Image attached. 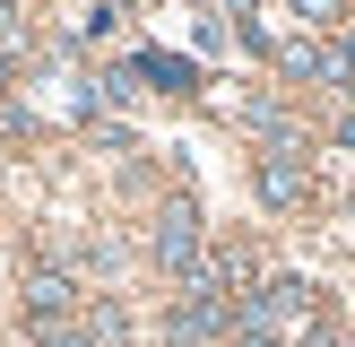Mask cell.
<instances>
[{
	"instance_id": "ba28073f",
	"label": "cell",
	"mask_w": 355,
	"mask_h": 347,
	"mask_svg": "<svg viewBox=\"0 0 355 347\" xmlns=\"http://www.w3.org/2000/svg\"><path fill=\"white\" fill-rule=\"evenodd\" d=\"M17 35H26V17H17V0H0V52H9Z\"/></svg>"
},
{
	"instance_id": "3957f363",
	"label": "cell",
	"mask_w": 355,
	"mask_h": 347,
	"mask_svg": "<svg viewBox=\"0 0 355 347\" xmlns=\"http://www.w3.org/2000/svg\"><path fill=\"white\" fill-rule=\"evenodd\" d=\"M252 183H260V200H269V208H304V200H312V174H304V156H295V148H269V156L252 165Z\"/></svg>"
},
{
	"instance_id": "7a4b0ae2",
	"label": "cell",
	"mask_w": 355,
	"mask_h": 347,
	"mask_svg": "<svg viewBox=\"0 0 355 347\" xmlns=\"http://www.w3.org/2000/svg\"><path fill=\"white\" fill-rule=\"evenodd\" d=\"M277 69H286V78H321V87H355V61H347V44H312V35L277 44Z\"/></svg>"
},
{
	"instance_id": "8fae6325",
	"label": "cell",
	"mask_w": 355,
	"mask_h": 347,
	"mask_svg": "<svg viewBox=\"0 0 355 347\" xmlns=\"http://www.w3.org/2000/svg\"><path fill=\"white\" fill-rule=\"evenodd\" d=\"M338 148H355V113H338Z\"/></svg>"
},
{
	"instance_id": "9c48e42d",
	"label": "cell",
	"mask_w": 355,
	"mask_h": 347,
	"mask_svg": "<svg viewBox=\"0 0 355 347\" xmlns=\"http://www.w3.org/2000/svg\"><path fill=\"white\" fill-rule=\"evenodd\" d=\"M44 347H96V339H78V330H44Z\"/></svg>"
},
{
	"instance_id": "30bf717a",
	"label": "cell",
	"mask_w": 355,
	"mask_h": 347,
	"mask_svg": "<svg viewBox=\"0 0 355 347\" xmlns=\"http://www.w3.org/2000/svg\"><path fill=\"white\" fill-rule=\"evenodd\" d=\"M9 78H17V52H0V96H9Z\"/></svg>"
},
{
	"instance_id": "5b68a950",
	"label": "cell",
	"mask_w": 355,
	"mask_h": 347,
	"mask_svg": "<svg viewBox=\"0 0 355 347\" xmlns=\"http://www.w3.org/2000/svg\"><path fill=\"white\" fill-rule=\"evenodd\" d=\"M139 69H148L156 87H173V96H182V87H191V61H173V52H148V61H139Z\"/></svg>"
},
{
	"instance_id": "6da1fadb",
	"label": "cell",
	"mask_w": 355,
	"mask_h": 347,
	"mask_svg": "<svg viewBox=\"0 0 355 347\" xmlns=\"http://www.w3.org/2000/svg\"><path fill=\"white\" fill-rule=\"evenodd\" d=\"M200 260H208V252H200V208H191V200H173L165 217H156V269L191 278Z\"/></svg>"
},
{
	"instance_id": "5bb4252c",
	"label": "cell",
	"mask_w": 355,
	"mask_h": 347,
	"mask_svg": "<svg viewBox=\"0 0 355 347\" xmlns=\"http://www.w3.org/2000/svg\"><path fill=\"white\" fill-rule=\"evenodd\" d=\"M173 347H208V339H173Z\"/></svg>"
},
{
	"instance_id": "8992f818",
	"label": "cell",
	"mask_w": 355,
	"mask_h": 347,
	"mask_svg": "<svg viewBox=\"0 0 355 347\" xmlns=\"http://www.w3.org/2000/svg\"><path fill=\"white\" fill-rule=\"evenodd\" d=\"M295 17H304V26H338L347 0H295Z\"/></svg>"
},
{
	"instance_id": "4fadbf2b",
	"label": "cell",
	"mask_w": 355,
	"mask_h": 347,
	"mask_svg": "<svg viewBox=\"0 0 355 347\" xmlns=\"http://www.w3.org/2000/svg\"><path fill=\"white\" fill-rule=\"evenodd\" d=\"M347 61H355V17H347Z\"/></svg>"
},
{
	"instance_id": "277c9868",
	"label": "cell",
	"mask_w": 355,
	"mask_h": 347,
	"mask_svg": "<svg viewBox=\"0 0 355 347\" xmlns=\"http://www.w3.org/2000/svg\"><path fill=\"white\" fill-rule=\"evenodd\" d=\"M69 304H78V287H69L61 269H26V321H35V330H61Z\"/></svg>"
},
{
	"instance_id": "52a82bcc",
	"label": "cell",
	"mask_w": 355,
	"mask_h": 347,
	"mask_svg": "<svg viewBox=\"0 0 355 347\" xmlns=\"http://www.w3.org/2000/svg\"><path fill=\"white\" fill-rule=\"evenodd\" d=\"M234 347H277V330L269 321H234Z\"/></svg>"
},
{
	"instance_id": "7c38bea8",
	"label": "cell",
	"mask_w": 355,
	"mask_h": 347,
	"mask_svg": "<svg viewBox=\"0 0 355 347\" xmlns=\"http://www.w3.org/2000/svg\"><path fill=\"white\" fill-rule=\"evenodd\" d=\"M225 9H234V17H252V0H225Z\"/></svg>"
}]
</instances>
